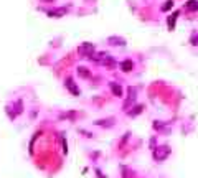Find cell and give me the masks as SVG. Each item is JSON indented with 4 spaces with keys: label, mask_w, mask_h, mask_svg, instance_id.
Listing matches in <instances>:
<instances>
[{
    "label": "cell",
    "mask_w": 198,
    "mask_h": 178,
    "mask_svg": "<svg viewBox=\"0 0 198 178\" xmlns=\"http://www.w3.org/2000/svg\"><path fill=\"white\" fill-rule=\"evenodd\" d=\"M132 61H130V59H126V61H122V69L124 71H130V69H132Z\"/></svg>",
    "instance_id": "obj_1"
},
{
    "label": "cell",
    "mask_w": 198,
    "mask_h": 178,
    "mask_svg": "<svg viewBox=\"0 0 198 178\" xmlns=\"http://www.w3.org/2000/svg\"><path fill=\"white\" fill-rule=\"evenodd\" d=\"M198 0H188V5H187V8L188 10H196L198 8Z\"/></svg>",
    "instance_id": "obj_2"
},
{
    "label": "cell",
    "mask_w": 198,
    "mask_h": 178,
    "mask_svg": "<svg viewBox=\"0 0 198 178\" xmlns=\"http://www.w3.org/2000/svg\"><path fill=\"white\" fill-rule=\"evenodd\" d=\"M172 7H173V2H172V0H167V2H165V5H162V10L165 12V10L172 8Z\"/></svg>",
    "instance_id": "obj_3"
},
{
    "label": "cell",
    "mask_w": 198,
    "mask_h": 178,
    "mask_svg": "<svg viewBox=\"0 0 198 178\" xmlns=\"http://www.w3.org/2000/svg\"><path fill=\"white\" fill-rule=\"evenodd\" d=\"M190 41H192V45H198V35L195 33V35L192 36V40H190Z\"/></svg>",
    "instance_id": "obj_4"
}]
</instances>
